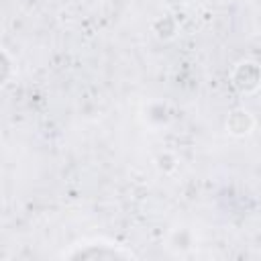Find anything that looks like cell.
I'll return each instance as SVG.
<instances>
[{
    "label": "cell",
    "mask_w": 261,
    "mask_h": 261,
    "mask_svg": "<svg viewBox=\"0 0 261 261\" xmlns=\"http://www.w3.org/2000/svg\"><path fill=\"white\" fill-rule=\"evenodd\" d=\"M228 130L232 135H247L251 128H253V118L247 110H234L230 116H228Z\"/></svg>",
    "instance_id": "6da1fadb"
},
{
    "label": "cell",
    "mask_w": 261,
    "mask_h": 261,
    "mask_svg": "<svg viewBox=\"0 0 261 261\" xmlns=\"http://www.w3.org/2000/svg\"><path fill=\"white\" fill-rule=\"evenodd\" d=\"M67 257H71V259H80V257H108V259H114V257H120V259H128L130 257V253H122V251H118V249H92V245H90V249H84V251H75V253H69Z\"/></svg>",
    "instance_id": "7a4b0ae2"
}]
</instances>
